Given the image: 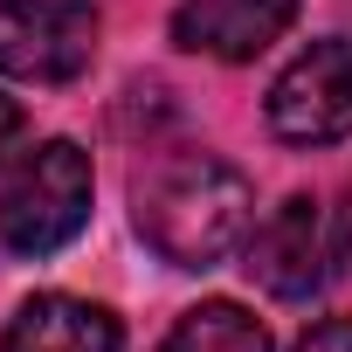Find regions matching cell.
<instances>
[{"label":"cell","instance_id":"cell-1","mask_svg":"<svg viewBox=\"0 0 352 352\" xmlns=\"http://www.w3.org/2000/svg\"><path fill=\"white\" fill-rule=\"evenodd\" d=\"M131 228L173 270H214L256 228V187L208 145H166L131 173Z\"/></svg>","mask_w":352,"mask_h":352},{"label":"cell","instance_id":"cell-2","mask_svg":"<svg viewBox=\"0 0 352 352\" xmlns=\"http://www.w3.org/2000/svg\"><path fill=\"white\" fill-rule=\"evenodd\" d=\"M90 152L76 138H42L35 152H21V166L0 187V242L14 256H56L83 235L90 221Z\"/></svg>","mask_w":352,"mask_h":352},{"label":"cell","instance_id":"cell-3","mask_svg":"<svg viewBox=\"0 0 352 352\" xmlns=\"http://www.w3.org/2000/svg\"><path fill=\"white\" fill-rule=\"evenodd\" d=\"M352 256V228H331V208L318 194H290L283 208H270L263 228H249V276L283 297V304H304L318 297Z\"/></svg>","mask_w":352,"mask_h":352},{"label":"cell","instance_id":"cell-4","mask_svg":"<svg viewBox=\"0 0 352 352\" xmlns=\"http://www.w3.org/2000/svg\"><path fill=\"white\" fill-rule=\"evenodd\" d=\"M104 14L90 0H0V76L76 83L97 63Z\"/></svg>","mask_w":352,"mask_h":352},{"label":"cell","instance_id":"cell-5","mask_svg":"<svg viewBox=\"0 0 352 352\" xmlns=\"http://www.w3.org/2000/svg\"><path fill=\"white\" fill-rule=\"evenodd\" d=\"M270 131L283 145H331L352 138V35L311 42L276 83H270Z\"/></svg>","mask_w":352,"mask_h":352},{"label":"cell","instance_id":"cell-6","mask_svg":"<svg viewBox=\"0 0 352 352\" xmlns=\"http://www.w3.org/2000/svg\"><path fill=\"white\" fill-rule=\"evenodd\" d=\"M290 21H297V0H180L173 42L214 63H256L270 42H283Z\"/></svg>","mask_w":352,"mask_h":352},{"label":"cell","instance_id":"cell-7","mask_svg":"<svg viewBox=\"0 0 352 352\" xmlns=\"http://www.w3.org/2000/svg\"><path fill=\"white\" fill-rule=\"evenodd\" d=\"M0 352H124V324L104 304H90V297L42 290V297H28L8 318Z\"/></svg>","mask_w":352,"mask_h":352},{"label":"cell","instance_id":"cell-8","mask_svg":"<svg viewBox=\"0 0 352 352\" xmlns=\"http://www.w3.org/2000/svg\"><path fill=\"white\" fill-rule=\"evenodd\" d=\"M159 352H270V331H263L256 311H242L228 297H208V304L180 311V324L159 338Z\"/></svg>","mask_w":352,"mask_h":352},{"label":"cell","instance_id":"cell-9","mask_svg":"<svg viewBox=\"0 0 352 352\" xmlns=\"http://www.w3.org/2000/svg\"><path fill=\"white\" fill-rule=\"evenodd\" d=\"M290 352H352V318H318Z\"/></svg>","mask_w":352,"mask_h":352},{"label":"cell","instance_id":"cell-10","mask_svg":"<svg viewBox=\"0 0 352 352\" xmlns=\"http://www.w3.org/2000/svg\"><path fill=\"white\" fill-rule=\"evenodd\" d=\"M21 131H28V118H21V104H14V97H0V159L14 152V138H21Z\"/></svg>","mask_w":352,"mask_h":352}]
</instances>
